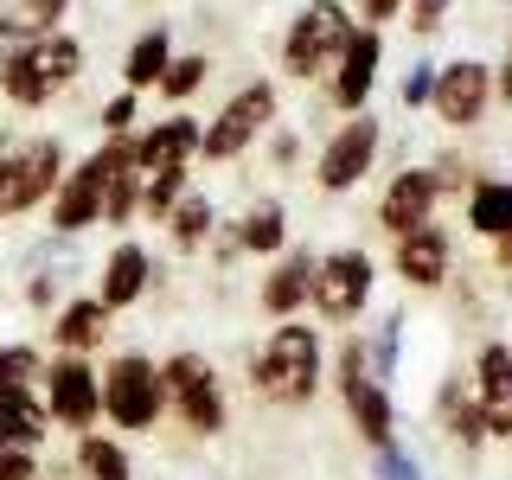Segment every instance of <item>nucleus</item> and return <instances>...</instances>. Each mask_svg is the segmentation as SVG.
Returning a JSON list of instances; mask_svg holds the SVG:
<instances>
[{
    "label": "nucleus",
    "instance_id": "1",
    "mask_svg": "<svg viewBox=\"0 0 512 480\" xmlns=\"http://www.w3.org/2000/svg\"><path fill=\"white\" fill-rule=\"evenodd\" d=\"M205 128L192 116H173V122H154L148 135L135 141V186H141V212L167 218L173 205L186 199V167L199 154Z\"/></svg>",
    "mask_w": 512,
    "mask_h": 480
},
{
    "label": "nucleus",
    "instance_id": "2",
    "mask_svg": "<svg viewBox=\"0 0 512 480\" xmlns=\"http://www.w3.org/2000/svg\"><path fill=\"white\" fill-rule=\"evenodd\" d=\"M128 160H135V141H128V135H109L90 160H77V167L64 173L58 192H52V231L58 237H77V231H90V224H103L109 180H116Z\"/></svg>",
    "mask_w": 512,
    "mask_h": 480
},
{
    "label": "nucleus",
    "instance_id": "3",
    "mask_svg": "<svg viewBox=\"0 0 512 480\" xmlns=\"http://www.w3.org/2000/svg\"><path fill=\"white\" fill-rule=\"evenodd\" d=\"M256 384H263V397H276V404H308L320 391V340H314V327L282 320V327L263 340V352H256Z\"/></svg>",
    "mask_w": 512,
    "mask_h": 480
},
{
    "label": "nucleus",
    "instance_id": "4",
    "mask_svg": "<svg viewBox=\"0 0 512 480\" xmlns=\"http://www.w3.org/2000/svg\"><path fill=\"white\" fill-rule=\"evenodd\" d=\"M64 180V148L52 135L39 141H20V148L7 154V167H0V218H26L39 212V205H52V192Z\"/></svg>",
    "mask_w": 512,
    "mask_h": 480
},
{
    "label": "nucleus",
    "instance_id": "5",
    "mask_svg": "<svg viewBox=\"0 0 512 480\" xmlns=\"http://www.w3.org/2000/svg\"><path fill=\"white\" fill-rule=\"evenodd\" d=\"M160 410H167V384H160V365L141 359V352H122L103 372V416L116 429H154Z\"/></svg>",
    "mask_w": 512,
    "mask_h": 480
},
{
    "label": "nucleus",
    "instance_id": "6",
    "mask_svg": "<svg viewBox=\"0 0 512 480\" xmlns=\"http://www.w3.org/2000/svg\"><path fill=\"white\" fill-rule=\"evenodd\" d=\"M160 384H167V404L180 410V423L192 436H218L224 429V391H218V372L205 352H173L160 365Z\"/></svg>",
    "mask_w": 512,
    "mask_h": 480
},
{
    "label": "nucleus",
    "instance_id": "7",
    "mask_svg": "<svg viewBox=\"0 0 512 480\" xmlns=\"http://www.w3.org/2000/svg\"><path fill=\"white\" fill-rule=\"evenodd\" d=\"M352 39V20L340 0H314V7H301V20L288 26V45H282V71L288 77H314L327 71V64H340Z\"/></svg>",
    "mask_w": 512,
    "mask_h": 480
},
{
    "label": "nucleus",
    "instance_id": "8",
    "mask_svg": "<svg viewBox=\"0 0 512 480\" xmlns=\"http://www.w3.org/2000/svg\"><path fill=\"white\" fill-rule=\"evenodd\" d=\"M45 410H52V423L64 429H96V416H103V372H90L84 352H58L52 365H45Z\"/></svg>",
    "mask_w": 512,
    "mask_h": 480
},
{
    "label": "nucleus",
    "instance_id": "9",
    "mask_svg": "<svg viewBox=\"0 0 512 480\" xmlns=\"http://www.w3.org/2000/svg\"><path fill=\"white\" fill-rule=\"evenodd\" d=\"M269 122H276V90H269V84H244V90H237L212 122H205L199 154H205V160H237V154H244Z\"/></svg>",
    "mask_w": 512,
    "mask_h": 480
},
{
    "label": "nucleus",
    "instance_id": "10",
    "mask_svg": "<svg viewBox=\"0 0 512 480\" xmlns=\"http://www.w3.org/2000/svg\"><path fill=\"white\" fill-rule=\"evenodd\" d=\"M340 397H346L352 423H359V436L372 448H391V391L372 378L359 340H346V352H340Z\"/></svg>",
    "mask_w": 512,
    "mask_h": 480
},
{
    "label": "nucleus",
    "instance_id": "11",
    "mask_svg": "<svg viewBox=\"0 0 512 480\" xmlns=\"http://www.w3.org/2000/svg\"><path fill=\"white\" fill-rule=\"evenodd\" d=\"M372 301V256L365 250H333L314 263V308L327 320H352Z\"/></svg>",
    "mask_w": 512,
    "mask_h": 480
},
{
    "label": "nucleus",
    "instance_id": "12",
    "mask_svg": "<svg viewBox=\"0 0 512 480\" xmlns=\"http://www.w3.org/2000/svg\"><path fill=\"white\" fill-rule=\"evenodd\" d=\"M493 103V71L480 58H455L436 71V96H429V109L448 122V128H474L480 116H487Z\"/></svg>",
    "mask_w": 512,
    "mask_h": 480
},
{
    "label": "nucleus",
    "instance_id": "13",
    "mask_svg": "<svg viewBox=\"0 0 512 480\" xmlns=\"http://www.w3.org/2000/svg\"><path fill=\"white\" fill-rule=\"evenodd\" d=\"M372 160H378V122L352 116V122H340V135L320 148V186H327V192L359 186L365 173H372Z\"/></svg>",
    "mask_w": 512,
    "mask_h": 480
},
{
    "label": "nucleus",
    "instance_id": "14",
    "mask_svg": "<svg viewBox=\"0 0 512 480\" xmlns=\"http://www.w3.org/2000/svg\"><path fill=\"white\" fill-rule=\"evenodd\" d=\"M436 199H442V173H436V167H410V173H397V180L384 186V199H378V224L404 237V231H416V224H429Z\"/></svg>",
    "mask_w": 512,
    "mask_h": 480
},
{
    "label": "nucleus",
    "instance_id": "15",
    "mask_svg": "<svg viewBox=\"0 0 512 480\" xmlns=\"http://www.w3.org/2000/svg\"><path fill=\"white\" fill-rule=\"evenodd\" d=\"M474 404H480V423L487 436H512V346L487 340L474 359Z\"/></svg>",
    "mask_w": 512,
    "mask_h": 480
},
{
    "label": "nucleus",
    "instance_id": "16",
    "mask_svg": "<svg viewBox=\"0 0 512 480\" xmlns=\"http://www.w3.org/2000/svg\"><path fill=\"white\" fill-rule=\"evenodd\" d=\"M148 282H154V256L141 250V244H116V250H109V263H103V288H96V301H103L109 314L135 308V301L148 295Z\"/></svg>",
    "mask_w": 512,
    "mask_h": 480
},
{
    "label": "nucleus",
    "instance_id": "17",
    "mask_svg": "<svg viewBox=\"0 0 512 480\" xmlns=\"http://www.w3.org/2000/svg\"><path fill=\"white\" fill-rule=\"evenodd\" d=\"M378 84V32L372 26H352L346 52H340V71H333V103L340 109H359Z\"/></svg>",
    "mask_w": 512,
    "mask_h": 480
},
{
    "label": "nucleus",
    "instance_id": "18",
    "mask_svg": "<svg viewBox=\"0 0 512 480\" xmlns=\"http://www.w3.org/2000/svg\"><path fill=\"white\" fill-rule=\"evenodd\" d=\"M397 276L416 282V288H436L448 276V237H442V224H416V231L397 237Z\"/></svg>",
    "mask_w": 512,
    "mask_h": 480
},
{
    "label": "nucleus",
    "instance_id": "19",
    "mask_svg": "<svg viewBox=\"0 0 512 480\" xmlns=\"http://www.w3.org/2000/svg\"><path fill=\"white\" fill-rule=\"evenodd\" d=\"M26 58H32V71H39V84L45 90H64V84H77L84 77V45L71 39V32H45V39H26Z\"/></svg>",
    "mask_w": 512,
    "mask_h": 480
},
{
    "label": "nucleus",
    "instance_id": "20",
    "mask_svg": "<svg viewBox=\"0 0 512 480\" xmlns=\"http://www.w3.org/2000/svg\"><path fill=\"white\" fill-rule=\"evenodd\" d=\"M314 263H320V256L288 250V263H276V276L263 282V308L276 314V320H295V308L314 295Z\"/></svg>",
    "mask_w": 512,
    "mask_h": 480
},
{
    "label": "nucleus",
    "instance_id": "21",
    "mask_svg": "<svg viewBox=\"0 0 512 480\" xmlns=\"http://www.w3.org/2000/svg\"><path fill=\"white\" fill-rule=\"evenodd\" d=\"M103 333H109V308H103L96 295L64 301L58 320H52V340H58V352H90V346H103Z\"/></svg>",
    "mask_w": 512,
    "mask_h": 480
},
{
    "label": "nucleus",
    "instance_id": "22",
    "mask_svg": "<svg viewBox=\"0 0 512 480\" xmlns=\"http://www.w3.org/2000/svg\"><path fill=\"white\" fill-rule=\"evenodd\" d=\"M71 13V0H0V45H26L58 32V20Z\"/></svg>",
    "mask_w": 512,
    "mask_h": 480
},
{
    "label": "nucleus",
    "instance_id": "23",
    "mask_svg": "<svg viewBox=\"0 0 512 480\" xmlns=\"http://www.w3.org/2000/svg\"><path fill=\"white\" fill-rule=\"evenodd\" d=\"M45 429H52V410H45L32 391L0 397V448H32V455H39Z\"/></svg>",
    "mask_w": 512,
    "mask_h": 480
},
{
    "label": "nucleus",
    "instance_id": "24",
    "mask_svg": "<svg viewBox=\"0 0 512 480\" xmlns=\"http://www.w3.org/2000/svg\"><path fill=\"white\" fill-rule=\"evenodd\" d=\"M167 64H173V39L154 26V32H141V39L128 45V58H122V84L141 96L148 84H160V77H167Z\"/></svg>",
    "mask_w": 512,
    "mask_h": 480
},
{
    "label": "nucleus",
    "instance_id": "25",
    "mask_svg": "<svg viewBox=\"0 0 512 480\" xmlns=\"http://www.w3.org/2000/svg\"><path fill=\"white\" fill-rule=\"evenodd\" d=\"M468 224L480 237H500V244H512V186L506 180H480L468 192Z\"/></svg>",
    "mask_w": 512,
    "mask_h": 480
},
{
    "label": "nucleus",
    "instance_id": "26",
    "mask_svg": "<svg viewBox=\"0 0 512 480\" xmlns=\"http://www.w3.org/2000/svg\"><path fill=\"white\" fill-rule=\"evenodd\" d=\"M436 416H442V429L455 442H468V448L487 442V423H480V404H474L468 384H442V391H436Z\"/></svg>",
    "mask_w": 512,
    "mask_h": 480
},
{
    "label": "nucleus",
    "instance_id": "27",
    "mask_svg": "<svg viewBox=\"0 0 512 480\" xmlns=\"http://www.w3.org/2000/svg\"><path fill=\"white\" fill-rule=\"evenodd\" d=\"M77 474H84V480H135L128 448L109 442V436H77Z\"/></svg>",
    "mask_w": 512,
    "mask_h": 480
},
{
    "label": "nucleus",
    "instance_id": "28",
    "mask_svg": "<svg viewBox=\"0 0 512 480\" xmlns=\"http://www.w3.org/2000/svg\"><path fill=\"white\" fill-rule=\"evenodd\" d=\"M237 244L244 250H256V256H276L282 244H288V218H282V205H256V212L244 218V231H237Z\"/></svg>",
    "mask_w": 512,
    "mask_h": 480
},
{
    "label": "nucleus",
    "instance_id": "29",
    "mask_svg": "<svg viewBox=\"0 0 512 480\" xmlns=\"http://www.w3.org/2000/svg\"><path fill=\"white\" fill-rule=\"evenodd\" d=\"M167 231H173V244H180V250H199L205 237H212V205H205L199 192H186V199L167 212Z\"/></svg>",
    "mask_w": 512,
    "mask_h": 480
},
{
    "label": "nucleus",
    "instance_id": "30",
    "mask_svg": "<svg viewBox=\"0 0 512 480\" xmlns=\"http://www.w3.org/2000/svg\"><path fill=\"white\" fill-rule=\"evenodd\" d=\"M32 384H45V359L32 346H0V397H20Z\"/></svg>",
    "mask_w": 512,
    "mask_h": 480
},
{
    "label": "nucleus",
    "instance_id": "31",
    "mask_svg": "<svg viewBox=\"0 0 512 480\" xmlns=\"http://www.w3.org/2000/svg\"><path fill=\"white\" fill-rule=\"evenodd\" d=\"M205 71H212V64H205L199 52L173 58V64H167V77H160V96H167V103H186V96H192V90L205 84Z\"/></svg>",
    "mask_w": 512,
    "mask_h": 480
},
{
    "label": "nucleus",
    "instance_id": "32",
    "mask_svg": "<svg viewBox=\"0 0 512 480\" xmlns=\"http://www.w3.org/2000/svg\"><path fill=\"white\" fill-rule=\"evenodd\" d=\"M378 480H423V468L391 442V448H378Z\"/></svg>",
    "mask_w": 512,
    "mask_h": 480
},
{
    "label": "nucleus",
    "instance_id": "33",
    "mask_svg": "<svg viewBox=\"0 0 512 480\" xmlns=\"http://www.w3.org/2000/svg\"><path fill=\"white\" fill-rule=\"evenodd\" d=\"M0 480H39V455L32 448H0Z\"/></svg>",
    "mask_w": 512,
    "mask_h": 480
},
{
    "label": "nucleus",
    "instance_id": "34",
    "mask_svg": "<svg viewBox=\"0 0 512 480\" xmlns=\"http://www.w3.org/2000/svg\"><path fill=\"white\" fill-rule=\"evenodd\" d=\"M128 122H135V90H122L116 103H103V128H109V135H128Z\"/></svg>",
    "mask_w": 512,
    "mask_h": 480
},
{
    "label": "nucleus",
    "instance_id": "35",
    "mask_svg": "<svg viewBox=\"0 0 512 480\" xmlns=\"http://www.w3.org/2000/svg\"><path fill=\"white\" fill-rule=\"evenodd\" d=\"M429 96H436V64H416L404 77V103H429Z\"/></svg>",
    "mask_w": 512,
    "mask_h": 480
},
{
    "label": "nucleus",
    "instance_id": "36",
    "mask_svg": "<svg viewBox=\"0 0 512 480\" xmlns=\"http://www.w3.org/2000/svg\"><path fill=\"white\" fill-rule=\"evenodd\" d=\"M442 13H448V0H410V26L416 32H436Z\"/></svg>",
    "mask_w": 512,
    "mask_h": 480
},
{
    "label": "nucleus",
    "instance_id": "37",
    "mask_svg": "<svg viewBox=\"0 0 512 480\" xmlns=\"http://www.w3.org/2000/svg\"><path fill=\"white\" fill-rule=\"evenodd\" d=\"M397 7H404V0H365V20H391Z\"/></svg>",
    "mask_w": 512,
    "mask_h": 480
},
{
    "label": "nucleus",
    "instance_id": "38",
    "mask_svg": "<svg viewBox=\"0 0 512 480\" xmlns=\"http://www.w3.org/2000/svg\"><path fill=\"white\" fill-rule=\"evenodd\" d=\"M500 96L512 103V32H506V64H500Z\"/></svg>",
    "mask_w": 512,
    "mask_h": 480
},
{
    "label": "nucleus",
    "instance_id": "39",
    "mask_svg": "<svg viewBox=\"0 0 512 480\" xmlns=\"http://www.w3.org/2000/svg\"><path fill=\"white\" fill-rule=\"evenodd\" d=\"M7 154H13V141H7V135H0V167H7Z\"/></svg>",
    "mask_w": 512,
    "mask_h": 480
},
{
    "label": "nucleus",
    "instance_id": "40",
    "mask_svg": "<svg viewBox=\"0 0 512 480\" xmlns=\"http://www.w3.org/2000/svg\"><path fill=\"white\" fill-rule=\"evenodd\" d=\"M506 442H512V436H506Z\"/></svg>",
    "mask_w": 512,
    "mask_h": 480
}]
</instances>
